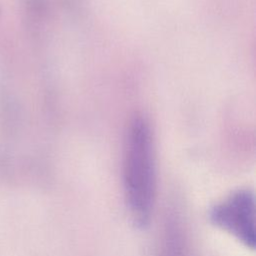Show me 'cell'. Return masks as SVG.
<instances>
[{
	"instance_id": "1",
	"label": "cell",
	"mask_w": 256,
	"mask_h": 256,
	"mask_svg": "<svg viewBox=\"0 0 256 256\" xmlns=\"http://www.w3.org/2000/svg\"><path fill=\"white\" fill-rule=\"evenodd\" d=\"M123 178L132 221L137 227L145 228L150 222L155 202L156 165L151 128L142 116H135L128 127Z\"/></svg>"
},
{
	"instance_id": "2",
	"label": "cell",
	"mask_w": 256,
	"mask_h": 256,
	"mask_svg": "<svg viewBox=\"0 0 256 256\" xmlns=\"http://www.w3.org/2000/svg\"><path fill=\"white\" fill-rule=\"evenodd\" d=\"M212 224L233 235L244 246L255 248V203L249 190L234 192L211 208Z\"/></svg>"
}]
</instances>
